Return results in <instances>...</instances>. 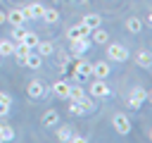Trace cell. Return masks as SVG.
<instances>
[{
	"label": "cell",
	"instance_id": "1",
	"mask_svg": "<svg viewBox=\"0 0 152 143\" xmlns=\"http://www.w3.org/2000/svg\"><path fill=\"white\" fill-rule=\"evenodd\" d=\"M107 57L112 62H126L128 60V48L121 43H107Z\"/></svg>",
	"mask_w": 152,
	"mask_h": 143
},
{
	"label": "cell",
	"instance_id": "2",
	"mask_svg": "<svg viewBox=\"0 0 152 143\" xmlns=\"http://www.w3.org/2000/svg\"><path fill=\"white\" fill-rule=\"evenodd\" d=\"M112 129H114L116 133L126 136V133L131 131V119H128L124 112H114V114H112Z\"/></svg>",
	"mask_w": 152,
	"mask_h": 143
},
{
	"label": "cell",
	"instance_id": "3",
	"mask_svg": "<svg viewBox=\"0 0 152 143\" xmlns=\"http://www.w3.org/2000/svg\"><path fill=\"white\" fill-rule=\"evenodd\" d=\"M145 100H150V93H147L142 86H135V88L131 91V95H128V107H131V110H138Z\"/></svg>",
	"mask_w": 152,
	"mask_h": 143
},
{
	"label": "cell",
	"instance_id": "4",
	"mask_svg": "<svg viewBox=\"0 0 152 143\" xmlns=\"http://www.w3.org/2000/svg\"><path fill=\"white\" fill-rule=\"evenodd\" d=\"M26 93H28V98H33V100H43V98L48 95V88H45V83H43V81L33 79V81H28Z\"/></svg>",
	"mask_w": 152,
	"mask_h": 143
},
{
	"label": "cell",
	"instance_id": "5",
	"mask_svg": "<svg viewBox=\"0 0 152 143\" xmlns=\"http://www.w3.org/2000/svg\"><path fill=\"white\" fill-rule=\"evenodd\" d=\"M88 91H90V95H93V98H107V95L112 93V88L104 83V79H95V81L90 83V88H88Z\"/></svg>",
	"mask_w": 152,
	"mask_h": 143
},
{
	"label": "cell",
	"instance_id": "6",
	"mask_svg": "<svg viewBox=\"0 0 152 143\" xmlns=\"http://www.w3.org/2000/svg\"><path fill=\"white\" fill-rule=\"evenodd\" d=\"M88 48H90V36H83V38L71 41V57H81Z\"/></svg>",
	"mask_w": 152,
	"mask_h": 143
},
{
	"label": "cell",
	"instance_id": "7",
	"mask_svg": "<svg viewBox=\"0 0 152 143\" xmlns=\"http://www.w3.org/2000/svg\"><path fill=\"white\" fill-rule=\"evenodd\" d=\"M112 74V64L107 60H100V62H93V76L95 79H107Z\"/></svg>",
	"mask_w": 152,
	"mask_h": 143
},
{
	"label": "cell",
	"instance_id": "8",
	"mask_svg": "<svg viewBox=\"0 0 152 143\" xmlns=\"http://www.w3.org/2000/svg\"><path fill=\"white\" fill-rule=\"evenodd\" d=\"M69 88H71V83L62 79V81H55L50 91L55 93V98H59V100H69Z\"/></svg>",
	"mask_w": 152,
	"mask_h": 143
},
{
	"label": "cell",
	"instance_id": "9",
	"mask_svg": "<svg viewBox=\"0 0 152 143\" xmlns=\"http://www.w3.org/2000/svg\"><path fill=\"white\" fill-rule=\"evenodd\" d=\"M40 124H43L45 129L57 126V124H59V114H57V110H45V112H43V117H40Z\"/></svg>",
	"mask_w": 152,
	"mask_h": 143
},
{
	"label": "cell",
	"instance_id": "10",
	"mask_svg": "<svg viewBox=\"0 0 152 143\" xmlns=\"http://www.w3.org/2000/svg\"><path fill=\"white\" fill-rule=\"evenodd\" d=\"M43 10H45V7H43L40 2H31V5H28V7H24L21 12H24V17H26V19H40Z\"/></svg>",
	"mask_w": 152,
	"mask_h": 143
},
{
	"label": "cell",
	"instance_id": "11",
	"mask_svg": "<svg viewBox=\"0 0 152 143\" xmlns=\"http://www.w3.org/2000/svg\"><path fill=\"white\" fill-rule=\"evenodd\" d=\"M88 36H93V41L90 43H97V45H107L109 43V33L102 29V26H97V29H93Z\"/></svg>",
	"mask_w": 152,
	"mask_h": 143
},
{
	"label": "cell",
	"instance_id": "12",
	"mask_svg": "<svg viewBox=\"0 0 152 143\" xmlns=\"http://www.w3.org/2000/svg\"><path fill=\"white\" fill-rule=\"evenodd\" d=\"M81 24L88 29V31H93V29H97V26H102V17L100 14H83V19H81Z\"/></svg>",
	"mask_w": 152,
	"mask_h": 143
},
{
	"label": "cell",
	"instance_id": "13",
	"mask_svg": "<svg viewBox=\"0 0 152 143\" xmlns=\"http://www.w3.org/2000/svg\"><path fill=\"white\" fill-rule=\"evenodd\" d=\"M90 31L83 26V24H74V26H69L66 29V36H69V41H76V38H83V36H88Z\"/></svg>",
	"mask_w": 152,
	"mask_h": 143
},
{
	"label": "cell",
	"instance_id": "14",
	"mask_svg": "<svg viewBox=\"0 0 152 143\" xmlns=\"http://www.w3.org/2000/svg\"><path fill=\"white\" fill-rule=\"evenodd\" d=\"M74 72H76L81 79H86V76H93V62H88V60H81V62H76Z\"/></svg>",
	"mask_w": 152,
	"mask_h": 143
},
{
	"label": "cell",
	"instance_id": "15",
	"mask_svg": "<svg viewBox=\"0 0 152 143\" xmlns=\"http://www.w3.org/2000/svg\"><path fill=\"white\" fill-rule=\"evenodd\" d=\"M135 64L142 67V69H150V67H152V55H150V50H138V55H135Z\"/></svg>",
	"mask_w": 152,
	"mask_h": 143
},
{
	"label": "cell",
	"instance_id": "16",
	"mask_svg": "<svg viewBox=\"0 0 152 143\" xmlns=\"http://www.w3.org/2000/svg\"><path fill=\"white\" fill-rule=\"evenodd\" d=\"M7 21H10L12 26H21V24L26 21V17H24V12H21V10H17V7H14V10H10V12H7Z\"/></svg>",
	"mask_w": 152,
	"mask_h": 143
},
{
	"label": "cell",
	"instance_id": "17",
	"mask_svg": "<svg viewBox=\"0 0 152 143\" xmlns=\"http://www.w3.org/2000/svg\"><path fill=\"white\" fill-rule=\"evenodd\" d=\"M28 52H31V48H28L26 43H17V45H14V52H12V55L17 57V62H19V64H24V60H26V55H28Z\"/></svg>",
	"mask_w": 152,
	"mask_h": 143
},
{
	"label": "cell",
	"instance_id": "18",
	"mask_svg": "<svg viewBox=\"0 0 152 143\" xmlns=\"http://www.w3.org/2000/svg\"><path fill=\"white\" fill-rule=\"evenodd\" d=\"M36 52H38L40 57H48V55H52V52H55V45H52L50 41H38V45H36Z\"/></svg>",
	"mask_w": 152,
	"mask_h": 143
},
{
	"label": "cell",
	"instance_id": "19",
	"mask_svg": "<svg viewBox=\"0 0 152 143\" xmlns=\"http://www.w3.org/2000/svg\"><path fill=\"white\" fill-rule=\"evenodd\" d=\"M24 64H26V67H31V69H38V67L43 64V57H40L38 52H33V50H31V52L26 55V60H24Z\"/></svg>",
	"mask_w": 152,
	"mask_h": 143
},
{
	"label": "cell",
	"instance_id": "20",
	"mask_svg": "<svg viewBox=\"0 0 152 143\" xmlns=\"http://www.w3.org/2000/svg\"><path fill=\"white\" fill-rule=\"evenodd\" d=\"M12 52H14V41L2 38V41H0V57H10Z\"/></svg>",
	"mask_w": 152,
	"mask_h": 143
},
{
	"label": "cell",
	"instance_id": "21",
	"mask_svg": "<svg viewBox=\"0 0 152 143\" xmlns=\"http://www.w3.org/2000/svg\"><path fill=\"white\" fill-rule=\"evenodd\" d=\"M40 19H43L45 24H57V21H59V12H57V10H43Z\"/></svg>",
	"mask_w": 152,
	"mask_h": 143
},
{
	"label": "cell",
	"instance_id": "22",
	"mask_svg": "<svg viewBox=\"0 0 152 143\" xmlns=\"http://www.w3.org/2000/svg\"><path fill=\"white\" fill-rule=\"evenodd\" d=\"M140 29H142V21H140L138 17H128V19H126V31H131V33H140Z\"/></svg>",
	"mask_w": 152,
	"mask_h": 143
},
{
	"label": "cell",
	"instance_id": "23",
	"mask_svg": "<svg viewBox=\"0 0 152 143\" xmlns=\"http://www.w3.org/2000/svg\"><path fill=\"white\" fill-rule=\"evenodd\" d=\"M38 41H40V38H38V33H36V31H26V36H24V41H21V43H26L31 50H36Z\"/></svg>",
	"mask_w": 152,
	"mask_h": 143
},
{
	"label": "cell",
	"instance_id": "24",
	"mask_svg": "<svg viewBox=\"0 0 152 143\" xmlns=\"http://www.w3.org/2000/svg\"><path fill=\"white\" fill-rule=\"evenodd\" d=\"M71 136H74V129H71V126H59V129H57V138H59V141L66 143V141H71Z\"/></svg>",
	"mask_w": 152,
	"mask_h": 143
},
{
	"label": "cell",
	"instance_id": "25",
	"mask_svg": "<svg viewBox=\"0 0 152 143\" xmlns=\"http://www.w3.org/2000/svg\"><path fill=\"white\" fill-rule=\"evenodd\" d=\"M14 138V129L7 124H0V141H12Z\"/></svg>",
	"mask_w": 152,
	"mask_h": 143
},
{
	"label": "cell",
	"instance_id": "26",
	"mask_svg": "<svg viewBox=\"0 0 152 143\" xmlns=\"http://www.w3.org/2000/svg\"><path fill=\"white\" fill-rule=\"evenodd\" d=\"M83 95H86V91H83L81 86H71V88H69V100H81Z\"/></svg>",
	"mask_w": 152,
	"mask_h": 143
},
{
	"label": "cell",
	"instance_id": "27",
	"mask_svg": "<svg viewBox=\"0 0 152 143\" xmlns=\"http://www.w3.org/2000/svg\"><path fill=\"white\" fill-rule=\"evenodd\" d=\"M69 112H71V114H76V117L86 114V110H83V105H81L78 100H71V102H69Z\"/></svg>",
	"mask_w": 152,
	"mask_h": 143
},
{
	"label": "cell",
	"instance_id": "28",
	"mask_svg": "<svg viewBox=\"0 0 152 143\" xmlns=\"http://www.w3.org/2000/svg\"><path fill=\"white\" fill-rule=\"evenodd\" d=\"M26 31H28V29H24V26H14V31H12L14 41H17V43H21V41H24V36H26Z\"/></svg>",
	"mask_w": 152,
	"mask_h": 143
},
{
	"label": "cell",
	"instance_id": "29",
	"mask_svg": "<svg viewBox=\"0 0 152 143\" xmlns=\"http://www.w3.org/2000/svg\"><path fill=\"white\" fill-rule=\"evenodd\" d=\"M10 107H12V102H0V117H7Z\"/></svg>",
	"mask_w": 152,
	"mask_h": 143
},
{
	"label": "cell",
	"instance_id": "30",
	"mask_svg": "<svg viewBox=\"0 0 152 143\" xmlns=\"http://www.w3.org/2000/svg\"><path fill=\"white\" fill-rule=\"evenodd\" d=\"M0 102H12V98H10L5 91H0Z\"/></svg>",
	"mask_w": 152,
	"mask_h": 143
},
{
	"label": "cell",
	"instance_id": "31",
	"mask_svg": "<svg viewBox=\"0 0 152 143\" xmlns=\"http://www.w3.org/2000/svg\"><path fill=\"white\" fill-rule=\"evenodd\" d=\"M7 21V12H0V24H5Z\"/></svg>",
	"mask_w": 152,
	"mask_h": 143
}]
</instances>
